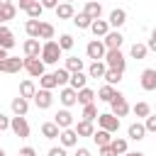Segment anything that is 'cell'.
<instances>
[{
	"mask_svg": "<svg viewBox=\"0 0 156 156\" xmlns=\"http://www.w3.org/2000/svg\"><path fill=\"white\" fill-rule=\"evenodd\" d=\"M61 46H58V41H54V39H49V41H44L41 44V54H39V58L44 61V66H56L58 63V58H61Z\"/></svg>",
	"mask_w": 156,
	"mask_h": 156,
	"instance_id": "obj_1",
	"label": "cell"
},
{
	"mask_svg": "<svg viewBox=\"0 0 156 156\" xmlns=\"http://www.w3.org/2000/svg\"><path fill=\"white\" fill-rule=\"evenodd\" d=\"M102 61H105V66H107L110 71H119V73H124V68H127V58H124V54H122L119 49H107Z\"/></svg>",
	"mask_w": 156,
	"mask_h": 156,
	"instance_id": "obj_2",
	"label": "cell"
},
{
	"mask_svg": "<svg viewBox=\"0 0 156 156\" xmlns=\"http://www.w3.org/2000/svg\"><path fill=\"white\" fill-rule=\"evenodd\" d=\"M98 129H105V132L115 134V132L119 129V117H115L112 112H102V115H98Z\"/></svg>",
	"mask_w": 156,
	"mask_h": 156,
	"instance_id": "obj_3",
	"label": "cell"
},
{
	"mask_svg": "<svg viewBox=\"0 0 156 156\" xmlns=\"http://www.w3.org/2000/svg\"><path fill=\"white\" fill-rule=\"evenodd\" d=\"M10 132L15 134V136H20V139H27L29 136V122H27V117H10Z\"/></svg>",
	"mask_w": 156,
	"mask_h": 156,
	"instance_id": "obj_4",
	"label": "cell"
},
{
	"mask_svg": "<svg viewBox=\"0 0 156 156\" xmlns=\"http://www.w3.org/2000/svg\"><path fill=\"white\" fill-rule=\"evenodd\" d=\"M110 107H112V115H115V117H124V115L132 110V107H129V102H127V98H124L119 90H117V93H115V98L110 100Z\"/></svg>",
	"mask_w": 156,
	"mask_h": 156,
	"instance_id": "obj_5",
	"label": "cell"
},
{
	"mask_svg": "<svg viewBox=\"0 0 156 156\" xmlns=\"http://www.w3.org/2000/svg\"><path fill=\"white\" fill-rule=\"evenodd\" d=\"M24 68V58L20 56H7L0 61V73H20Z\"/></svg>",
	"mask_w": 156,
	"mask_h": 156,
	"instance_id": "obj_6",
	"label": "cell"
},
{
	"mask_svg": "<svg viewBox=\"0 0 156 156\" xmlns=\"http://www.w3.org/2000/svg\"><path fill=\"white\" fill-rule=\"evenodd\" d=\"M105 44H102V39H93V41H88V46H85V54H88V58H93V61H102L105 58Z\"/></svg>",
	"mask_w": 156,
	"mask_h": 156,
	"instance_id": "obj_7",
	"label": "cell"
},
{
	"mask_svg": "<svg viewBox=\"0 0 156 156\" xmlns=\"http://www.w3.org/2000/svg\"><path fill=\"white\" fill-rule=\"evenodd\" d=\"M44 68H46V66H44L41 58H27V56H24V71H27L32 78H41V76L46 73Z\"/></svg>",
	"mask_w": 156,
	"mask_h": 156,
	"instance_id": "obj_8",
	"label": "cell"
},
{
	"mask_svg": "<svg viewBox=\"0 0 156 156\" xmlns=\"http://www.w3.org/2000/svg\"><path fill=\"white\" fill-rule=\"evenodd\" d=\"M34 105L39 107V110H49L51 105H54V95H51V90H41V88H37V93H34Z\"/></svg>",
	"mask_w": 156,
	"mask_h": 156,
	"instance_id": "obj_9",
	"label": "cell"
},
{
	"mask_svg": "<svg viewBox=\"0 0 156 156\" xmlns=\"http://www.w3.org/2000/svg\"><path fill=\"white\" fill-rule=\"evenodd\" d=\"M122 41H124V37H122V32H119V29H110V32L102 37L105 49H119V46H122Z\"/></svg>",
	"mask_w": 156,
	"mask_h": 156,
	"instance_id": "obj_10",
	"label": "cell"
},
{
	"mask_svg": "<svg viewBox=\"0 0 156 156\" xmlns=\"http://www.w3.org/2000/svg\"><path fill=\"white\" fill-rule=\"evenodd\" d=\"M58 129H68V127H73V115H71V110H58L56 115H54V119H51Z\"/></svg>",
	"mask_w": 156,
	"mask_h": 156,
	"instance_id": "obj_11",
	"label": "cell"
},
{
	"mask_svg": "<svg viewBox=\"0 0 156 156\" xmlns=\"http://www.w3.org/2000/svg\"><path fill=\"white\" fill-rule=\"evenodd\" d=\"M139 83H141V90H146V93L156 90V68H144Z\"/></svg>",
	"mask_w": 156,
	"mask_h": 156,
	"instance_id": "obj_12",
	"label": "cell"
},
{
	"mask_svg": "<svg viewBox=\"0 0 156 156\" xmlns=\"http://www.w3.org/2000/svg\"><path fill=\"white\" fill-rule=\"evenodd\" d=\"M58 100H61V105L68 110V107H73V105L78 102V93H76L73 88L63 85V88H61V93H58Z\"/></svg>",
	"mask_w": 156,
	"mask_h": 156,
	"instance_id": "obj_13",
	"label": "cell"
},
{
	"mask_svg": "<svg viewBox=\"0 0 156 156\" xmlns=\"http://www.w3.org/2000/svg\"><path fill=\"white\" fill-rule=\"evenodd\" d=\"M58 141H61V146H63V149L78 146V134H76V129H73V127H68V129H61V134H58Z\"/></svg>",
	"mask_w": 156,
	"mask_h": 156,
	"instance_id": "obj_14",
	"label": "cell"
},
{
	"mask_svg": "<svg viewBox=\"0 0 156 156\" xmlns=\"http://www.w3.org/2000/svg\"><path fill=\"white\" fill-rule=\"evenodd\" d=\"M15 44H17V41H15V34H12V29H10V27H5V24H0V49L10 51Z\"/></svg>",
	"mask_w": 156,
	"mask_h": 156,
	"instance_id": "obj_15",
	"label": "cell"
},
{
	"mask_svg": "<svg viewBox=\"0 0 156 156\" xmlns=\"http://www.w3.org/2000/svg\"><path fill=\"white\" fill-rule=\"evenodd\" d=\"M124 22H127V10H122V7H115V10L110 12V17H107V24L115 27V29H119Z\"/></svg>",
	"mask_w": 156,
	"mask_h": 156,
	"instance_id": "obj_16",
	"label": "cell"
},
{
	"mask_svg": "<svg viewBox=\"0 0 156 156\" xmlns=\"http://www.w3.org/2000/svg\"><path fill=\"white\" fill-rule=\"evenodd\" d=\"M22 51H24L27 58H39V54H41V44H39V39H27V41L22 44Z\"/></svg>",
	"mask_w": 156,
	"mask_h": 156,
	"instance_id": "obj_17",
	"label": "cell"
},
{
	"mask_svg": "<svg viewBox=\"0 0 156 156\" xmlns=\"http://www.w3.org/2000/svg\"><path fill=\"white\" fill-rule=\"evenodd\" d=\"M127 136H129L132 141H141V139L146 136V129H144V124H141V122H132V124L127 127Z\"/></svg>",
	"mask_w": 156,
	"mask_h": 156,
	"instance_id": "obj_18",
	"label": "cell"
},
{
	"mask_svg": "<svg viewBox=\"0 0 156 156\" xmlns=\"http://www.w3.org/2000/svg\"><path fill=\"white\" fill-rule=\"evenodd\" d=\"M85 83H88V73H83V71L71 73V78H68V88H73L76 93H78L80 88H85Z\"/></svg>",
	"mask_w": 156,
	"mask_h": 156,
	"instance_id": "obj_19",
	"label": "cell"
},
{
	"mask_svg": "<svg viewBox=\"0 0 156 156\" xmlns=\"http://www.w3.org/2000/svg\"><path fill=\"white\" fill-rule=\"evenodd\" d=\"M10 107H12V112L17 115V117H24L27 115V110H29V100H24V98H12V102H10Z\"/></svg>",
	"mask_w": 156,
	"mask_h": 156,
	"instance_id": "obj_20",
	"label": "cell"
},
{
	"mask_svg": "<svg viewBox=\"0 0 156 156\" xmlns=\"http://www.w3.org/2000/svg\"><path fill=\"white\" fill-rule=\"evenodd\" d=\"M83 12H85L90 20H100V17H102V5H100L98 0H90V2H85Z\"/></svg>",
	"mask_w": 156,
	"mask_h": 156,
	"instance_id": "obj_21",
	"label": "cell"
},
{
	"mask_svg": "<svg viewBox=\"0 0 156 156\" xmlns=\"http://www.w3.org/2000/svg\"><path fill=\"white\" fill-rule=\"evenodd\" d=\"M54 12H56V17H58V20H73V15H76V10H73V5H71V2H58Z\"/></svg>",
	"mask_w": 156,
	"mask_h": 156,
	"instance_id": "obj_22",
	"label": "cell"
},
{
	"mask_svg": "<svg viewBox=\"0 0 156 156\" xmlns=\"http://www.w3.org/2000/svg\"><path fill=\"white\" fill-rule=\"evenodd\" d=\"M90 32L95 34V39H98V37H105V34L110 32V24H107V20H102V17H100V20H93V24H90Z\"/></svg>",
	"mask_w": 156,
	"mask_h": 156,
	"instance_id": "obj_23",
	"label": "cell"
},
{
	"mask_svg": "<svg viewBox=\"0 0 156 156\" xmlns=\"http://www.w3.org/2000/svg\"><path fill=\"white\" fill-rule=\"evenodd\" d=\"M90 139H93V141L98 144V149H100V146H110V141H112V134H110V132H105V129H95Z\"/></svg>",
	"mask_w": 156,
	"mask_h": 156,
	"instance_id": "obj_24",
	"label": "cell"
},
{
	"mask_svg": "<svg viewBox=\"0 0 156 156\" xmlns=\"http://www.w3.org/2000/svg\"><path fill=\"white\" fill-rule=\"evenodd\" d=\"M105 71H107L105 61H93V63L88 66V78H102Z\"/></svg>",
	"mask_w": 156,
	"mask_h": 156,
	"instance_id": "obj_25",
	"label": "cell"
},
{
	"mask_svg": "<svg viewBox=\"0 0 156 156\" xmlns=\"http://www.w3.org/2000/svg\"><path fill=\"white\" fill-rule=\"evenodd\" d=\"M34 93H37V85H34V80H22L20 83V98H24V100H29V98H34Z\"/></svg>",
	"mask_w": 156,
	"mask_h": 156,
	"instance_id": "obj_26",
	"label": "cell"
},
{
	"mask_svg": "<svg viewBox=\"0 0 156 156\" xmlns=\"http://www.w3.org/2000/svg\"><path fill=\"white\" fill-rule=\"evenodd\" d=\"M73 129H76V134H78V139H80V136H93V132H95V127H93V122H88V119H80V122H78V124L73 127Z\"/></svg>",
	"mask_w": 156,
	"mask_h": 156,
	"instance_id": "obj_27",
	"label": "cell"
},
{
	"mask_svg": "<svg viewBox=\"0 0 156 156\" xmlns=\"http://www.w3.org/2000/svg\"><path fill=\"white\" fill-rule=\"evenodd\" d=\"M58 134H61V129H58L54 122H44V124H41V136H44V139H58Z\"/></svg>",
	"mask_w": 156,
	"mask_h": 156,
	"instance_id": "obj_28",
	"label": "cell"
},
{
	"mask_svg": "<svg viewBox=\"0 0 156 156\" xmlns=\"http://www.w3.org/2000/svg\"><path fill=\"white\" fill-rule=\"evenodd\" d=\"M110 149L117 154V156H122V154H127L129 151V144H127V139H122V136H112V141H110Z\"/></svg>",
	"mask_w": 156,
	"mask_h": 156,
	"instance_id": "obj_29",
	"label": "cell"
},
{
	"mask_svg": "<svg viewBox=\"0 0 156 156\" xmlns=\"http://www.w3.org/2000/svg\"><path fill=\"white\" fill-rule=\"evenodd\" d=\"M71 22H73V24H76L78 29H90V24H93V20H90V17L85 15V12H76Z\"/></svg>",
	"mask_w": 156,
	"mask_h": 156,
	"instance_id": "obj_30",
	"label": "cell"
},
{
	"mask_svg": "<svg viewBox=\"0 0 156 156\" xmlns=\"http://www.w3.org/2000/svg\"><path fill=\"white\" fill-rule=\"evenodd\" d=\"M146 54H149L146 44H139V41H134V44H132V49H129V56H132V58H136V61L146 58Z\"/></svg>",
	"mask_w": 156,
	"mask_h": 156,
	"instance_id": "obj_31",
	"label": "cell"
},
{
	"mask_svg": "<svg viewBox=\"0 0 156 156\" xmlns=\"http://www.w3.org/2000/svg\"><path fill=\"white\" fill-rule=\"evenodd\" d=\"M93 100H95V90H90L88 85L78 90V105H83V107H85V105H90Z\"/></svg>",
	"mask_w": 156,
	"mask_h": 156,
	"instance_id": "obj_32",
	"label": "cell"
},
{
	"mask_svg": "<svg viewBox=\"0 0 156 156\" xmlns=\"http://www.w3.org/2000/svg\"><path fill=\"white\" fill-rule=\"evenodd\" d=\"M39 22L41 20H27L24 22V32L29 39H39Z\"/></svg>",
	"mask_w": 156,
	"mask_h": 156,
	"instance_id": "obj_33",
	"label": "cell"
},
{
	"mask_svg": "<svg viewBox=\"0 0 156 156\" xmlns=\"http://www.w3.org/2000/svg\"><path fill=\"white\" fill-rule=\"evenodd\" d=\"M54 34H56L54 24H49V22H39V39L49 41V39H54Z\"/></svg>",
	"mask_w": 156,
	"mask_h": 156,
	"instance_id": "obj_34",
	"label": "cell"
},
{
	"mask_svg": "<svg viewBox=\"0 0 156 156\" xmlns=\"http://www.w3.org/2000/svg\"><path fill=\"white\" fill-rule=\"evenodd\" d=\"M63 68H66L68 73H78V71H83V58H78V56H68Z\"/></svg>",
	"mask_w": 156,
	"mask_h": 156,
	"instance_id": "obj_35",
	"label": "cell"
},
{
	"mask_svg": "<svg viewBox=\"0 0 156 156\" xmlns=\"http://www.w3.org/2000/svg\"><path fill=\"white\" fill-rule=\"evenodd\" d=\"M115 93H117V90H115L112 85H107V83H105V85L95 93V98H98V100H102V102H110V100L115 98Z\"/></svg>",
	"mask_w": 156,
	"mask_h": 156,
	"instance_id": "obj_36",
	"label": "cell"
},
{
	"mask_svg": "<svg viewBox=\"0 0 156 156\" xmlns=\"http://www.w3.org/2000/svg\"><path fill=\"white\" fill-rule=\"evenodd\" d=\"M132 112H134L136 117H144V119H146V117L151 115V105H149V102H144V100H139V102L132 107Z\"/></svg>",
	"mask_w": 156,
	"mask_h": 156,
	"instance_id": "obj_37",
	"label": "cell"
},
{
	"mask_svg": "<svg viewBox=\"0 0 156 156\" xmlns=\"http://www.w3.org/2000/svg\"><path fill=\"white\" fill-rule=\"evenodd\" d=\"M24 12H27V17H29V20H39V17H41V12H44V7H41V2H39V0H34Z\"/></svg>",
	"mask_w": 156,
	"mask_h": 156,
	"instance_id": "obj_38",
	"label": "cell"
},
{
	"mask_svg": "<svg viewBox=\"0 0 156 156\" xmlns=\"http://www.w3.org/2000/svg\"><path fill=\"white\" fill-rule=\"evenodd\" d=\"M122 76H124V73H119V71H110V68H107L102 78H105V83H107V85H112V88H115V85H119Z\"/></svg>",
	"mask_w": 156,
	"mask_h": 156,
	"instance_id": "obj_39",
	"label": "cell"
},
{
	"mask_svg": "<svg viewBox=\"0 0 156 156\" xmlns=\"http://www.w3.org/2000/svg\"><path fill=\"white\" fill-rule=\"evenodd\" d=\"M39 88H41V90H54V88H56V78H54V73H44V76L39 78Z\"/></svg>",
	"mask_w": 156,
	"mask_h": 156,
	"instance_id": "obj_40",
	"label": "cell"
},
{
	"mask_svg": "<svg viewBox=\"0 0 156 156\" xmlns=\"http://www.w3.org/2000/svg\"><path fill=\"white\" fill-rule=\"evenodd\" d=\"M54 78H56V85H61V88H63V85H68L71 73H68V71L61 66V68H56V71H54Z\"/></svg>",
	"mask_w": 156,
	"mask_h": 156,
	"instance_id": "obj_41",
	"label": "cell"
},
{
	"mask_svg": "<svg viewBox=\"0 0 156 156\" xmlns=\"http://www.w3.org/2000/svg\"><path fill=\"white\" fill-rule=\"evenodd\" d=\"M73 44H76V41H73L71 34H61V37H58V46H61V51H71Z\"/></svg>",
	"mask_w": 156,
	"mask_h": 156,
	"instance_id": "obj_42",
	"label": "cell"
},
{
	"mask_svg": "<svg viewBox=\"0 0 156 156\" xmlns=\"http://www.w3.org/2000/svg\"><path fill=\"white\" fill-rule=\"evenodd\" d=\"M83 119H88V122L98 119V107H95V102H90V105L83 107Z\"/></svg>",
	"mask_w": 156,
	"mask_h": 156,
	"instance_id": "obj_43",
	"label": "cell"
},
{
	"mask_svg": "<svg viewBox=\"0 0 156 156\" xmlns=\"http://www.w3.org/2000/svg\"><path fill=\"white\" fill-rule=\"evenodd\" d=\"M0 12H2L5 22H7V20H15V15H17V5H15V2H10V5H2V7H0Z\"/></svg>",
	"mask_w": 156,
	"mask_h": 156,
	"instance_id": "obj_44",
	"label": "cell"
},
{
	"mask_svg": "<svg viewBox=\"0 0 156 156\" xmlns=\"http://www.w3.org/2000/svg\"><path fill=\"white\" fill-rule=\"evenodd\" d=\"M144 129L151 132V134H156V115H149V117L144 119Z\"/></svg>",
	"mask_w": 156,
	"mask_h": 156,
	"instance_id": "obj_45",
	"label": "cell"
},
{
	"mask_svg": "<svg viewBox=\"0 0 156 156\" xmlns=\"http://www.w3.org/2000/svg\"><path fill=\"white\" fill-rule=\"evenodd\" d=\"M49 156H68V154H66L63 146H51V149H49Z\"/></svg>",
	"mask_w": 156,
	"mask_h": 156,
	"instance_id": "obj_46",
	"label": "cell"
},
{
	"mask_svg": "<svg viewBox=\"0 0 156 156\" xmlns=\"http://www.w3.org/2000/svg\"><path fill=\"white\" fill-rule=\"evenodd\" d=\"M20 156H37V149L34 146H22L20 149Z\"/></svg>",
	"mask_w": 156,
	"mask_h": 156,
	"instance_id": "obj_47",
	"label": "cell"
},
{
	"mask_svg": "<svg viewBox=\"0 0 156 156\" xmlns=\"http://www.w3.org/2000/svg\"><path fill=\"white\" fill-rule=\"evenodd\" d=\"M5 129H10V117L0 112V132H5Z\"/></svg>",
	"mask_w": 156,
	"mask_h": 156,
	"instance_id": "obj_48",
	"label": "cell"
},
{
	"mask_svg": "<svg viewBox=\"0 0 156 156\" xmlns=\"http://www.w3.org/2000/svg\"><path fill=\"white\" fill-rule=\"evenodd\" d=\"M56 5H58V0H41L44 10H56Z\"/></svg>",
	"mask_w": 156,
	"mask_h": 156,
	"instance_id": "obj_49",
	"label": "cell"
},
{
	"mask_svg": "<svg viewBox=\"0 0 156 156\" xmlns=\"http://www.w3.org/2000/svg\"><path fill=\"white\" fill-rule=\"evenodd\" d=\"M98 151H100V156H117V154H115V151H112L110 146H100Z\"/></svg>",
	"mask_w": 156,
	"mask_h": 156,
	"instance_id": "obj_50",
	"label": "cell"
},
{
	"mask_svg": "<svg viewBox=\"0 0 156 156\" xmlns=\"http://www.w3.org/2000/svg\"><path fill=\"white\" fill-rule=\"evenodd\" d=\"M73 156H90V151H88V149H85V146H78V149H76V154H73Z\"/></svg>",
	"mask_w": 156,
	"mask_h": 156,
	"instance_id": "obj_51",
	"label": "cell"
},
{
	"mask_svg": "<svg viewBox=\"0 0 156 156\" xmlns=\"http://www.w3.org/2000/svg\"><path fill=\"white\" fill-rule=\"evenodd\" d=\"M32 2H34V0H20V2H17V10H27Z\"/></svg>",
	"mask_w": 156,
	"mask_h": 156,
	"instance_id": "obj_52",
	"label": "cell"
},
{
	"mask_svg": "<svg viewBox=\"0 0 156 156\" xmlns=\"http://www.w3.org/2000/svg\"><path fill=\"white\" fill-rule=\"evenodd\" d=\"M122 156H144L141 151H127V154H122Z\"/></svg>",
	"mask_w": 156,
	"mask_h": 156,
	"instance_id": "obj_53",
	"label": "cell"
},
{
	"mask_svg": "<svg viewBox=\"0 0 156 156\" xmlns=\"http://www.w3.org/2000/svg\"><path fill=\"white\" fill-rule=\"evenodd\" d=\"M149 41H156V27L151 29V37H149Z\"/></svg>",
	"mask_w": 156,
	"mask_h": 156,
	"instance_id": "obj_54",
	"label": "cell"
},
{
	"mask_svg": "<svg viewBox=\"0 0 156 156\" xmlns=\"http://www.w3.org/2000/svg\"><path fill=\"white\" fill-rule=\"evenodd\" d=\"M7 56H10V54H7L5 49H0V61H2V58H7Z\"/></svg>",
	"mask_w": 156,
	"mask_h": 156,
	"instance_id": "obj_55",
	"label": "cell"
},
{
	"mask_svg": "<svg viewBox=\"0 0 156 156\" xmlns=\"http://www.w3.org/2000/svg\"><path fill=\"white\" fill-rule=\"evenodd\" d=\"M10 2H12V0H0V7H2V5H10Z\"/></svg>",
	"mask_w": 156,
	"mask_h": 156,
	"instance_id": "obj_56",
	"label": "cell"
},
{
	"mask_svg": "<svg viewBox=\"0 0 156 156\" xmlns=\"http://www.w3.org/2000/svg\"><path fill=\"white\" fill-rule=\"evenodd\" d=\"M0 24H5V17H2V12H0Z\"/></svg>",
	"mask_w": 156,
	"mask_h": 156,
	"instance_id": "obj_57",
	"label": "cell"
},
{
	"mask_svg": "<svg viewBox=\"0 0 156 156\" xmlns=\"http://www.w3.org/2000/svg\"><path fill=\"white\" fill-rule=\"evenodd\" d=\"M0 156H7V154H5V149H0Z\"/></svg>",
	"mask_w": 156,
	"mask_h": 156,
	"instance_id": "obj_58",
	"label": "cell"
},
{
	"mask_svg": "<svg viewBox=\"0 0 156 156\" xmlns=\"http://www.w3.org/2000/svg\"><path fill=\"white\" fill-rule=\"evenodd\" d=\"M63 2H71V5H73V0H63Z\"/></svg>",
	"mask_w": 156,
	"mask_h": 156,
	"instance_id": "obj_59",
	"label": "cell"
},
{
	"mask_svg": "<svg viewBox=\"0 0 156 156\" xmlns=\"http://www.w3.org/2000/svg\"><path fill=\"white\" fill-rule=\"evenodd\" d=\"M85 2H90V0H85Z\"/></svg>",
	"mask_w": 156,
	"mask_h": 156,
	"instance_id": "obj_60",
	"label": "cell"
}]
</instances>
